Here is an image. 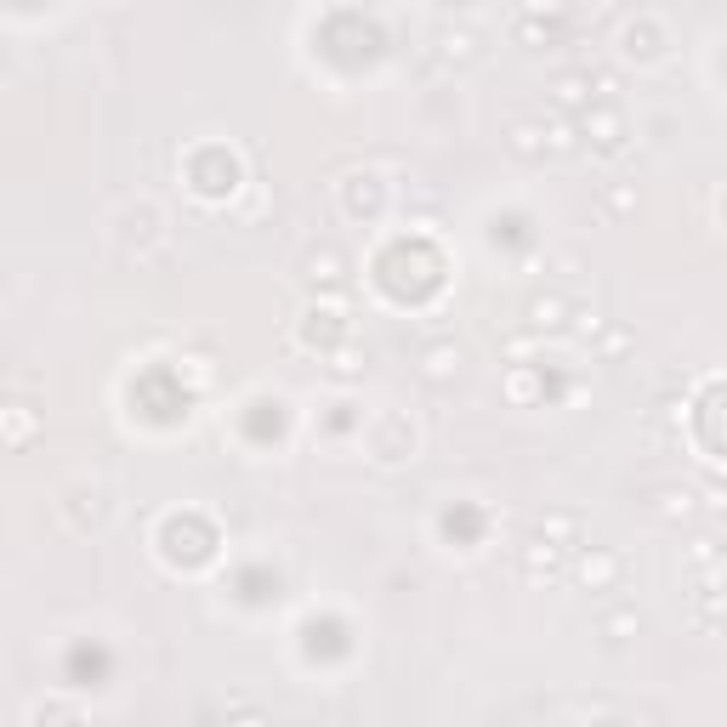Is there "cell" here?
<instances>
[{"instance_id": "6da1fadb", "label": "cell", "mask_w": 727, "mask_h": 727, "mask_svg": "<svg viewBox=\"0 0 727 727\" xmlns=\"http://www.w3.org/2000/svg\"><path fill=\"white\" fill-rule=\"evenodd\" d=\"M370 455L381 466L409 461V455H415V421H409V415H398V409L375 415V421H370Z\"/></svg>"}, {"instance_id": "7a4b0ae2", "label": "cell", "mask_w": 727, "mask_h": 727, "mask_svg": "<svg viewBox=\"0 0 727 727\" xmlns=\"http://www.w3.org/2000/svg\"><path fill=\"white\" fill-rule=\"evenodd\" d=\"M580 137H586L597 154H620L625 148V114L614 103H591L586 114H580Z\"/></svg>"}, {"instance_id": "3957f363", "label": "cell", "mask_w": 727, "mask_h": 727, "mask_svg": "<svg viewBox=\"0 0 727 727\" xmlns=\"http://www.w3.org/2000/svg\"><path fill=\"white\" fill-rule=\"evenodd\" d=\"M551 103L568 108V114H586L591 108V74L586 69H563L551 80Z\"/></svg>"}, {"instance_id": "277c9868", "label": "cell", "mask_w": 727, "mask_h": 727, "mask_svg": "<svg viewBox=\"0 0 727 727\" xmlns=\"http://www.w3.org/2000/svg\"><path fill=\"white\" fill-rule=\"evenodd\" d=\"M540 540L568 557V551H580V540H586V523H580L574 512H546L540 517Z\"/></svg>"}, {"instance_id": "5b68a950", "label": "cell", "mask_w": 727, "mask_h": 727, "mask_svg": "<svg viewBox=\"0 0 727 727\" xmlns=\"http://www.w3.org/2000/svg\"><path fill=\"white\" fill-rule=\"evenodd\" d=\"M302 273H307V284H341L347 279V256H341L336 245H324V250H307V262H302Z\"/></svg>"}, {"instance_id": "8992f818", "label": "cell", "mask_w": 727, "mask_h": 727, "mask_svg": "<svg viewBox=\"0 0 727 727\" xmlns=\"http://www.w3.org/2000/svg\"><path fill=\"white\" fill-rule=\"evenodd\" d=\"M580 580H586L591 591L614 586V580H620V557H614V551H586V557H580Z\"/></svg>"}, {"instance_id": "52a82bcc", "label": "cell", "mask_w": 727, "mask_h": 727, "mask_svg": "<svg viewBox=\"0 0 727 727\" xmlns=\"http://www.w3.org/2000/svg\"><path fill=\"white\" fill-rule=\"evenodd\" d=\"M659 46H665V35H659L654 18H642V23L625 29V57H642V63H648V57H659Z\"/></svg>"}, {"instance_id": "ba28073f", "label": "cell", "mask_w": 727, "mask_h": 727, "mask_svg": "<svg viewBox=\"0 0 727 727\" xmlns=\"http://www.w3.org/2000/svg\"><path fill=\"white\" fill-rule=\"evenodd\" d=\"M421 370H426V381H449V375L461 370V347H455V341L426 347V353H421Z\"/></svg>"}, {"instance_id": "9c48e42d", "label": "cell", "mask_w": 727, "mask_h": 727, "mask_svg": "<svg viewBox=\"0 0 727 727\" xmlns=\"http://www.w3.org/2000/svg\"><path fill=\"white\" fill-rule=\"evenodd\" d=\"M438 57L444 63H472L478 57V35L472 29H438Z\"/></svg>"}, {"instance_id": "30bf717a", "label": "cell", "mask_w": 727, "mask_h": 727, "mask_svg": "<svg viewBox=\"0 0 727 727\" xmlns=\"http://www.w3.org/2000/svg\"><path fill=\"white\" fill-rule=\"evenodd\" d=\"M563 324H568L563 296H534L529 302V330H563Z\"/></svg>"}, {"instance_id": "8fae6325", "label": "cell", "mask_w": 727, "mask_h": 727, "mask_svg": "<svg viewBox=\"0 0 727 727\" xmlns=\"http://www.w3.org/2000/svg\"><path fill=\"white\" fill-rule=\"evenodd\" d=\"M557 568H563V551L557 546H546V540H534L529 551H523V574H529V580H540V574H557Z\"/></svg>"}, {"instance_id": "7c38bea8", "label": "cell", "mask_w": 727, "mask_h": 727, "mask_svg": "<svg viewBox=\"0 0 727 727\" xmlns=\"http://www.w3.org/2000/svg\"><path fill=\"white\" fill-rule=\"evenodd\" d=\"M23 438H35V415L23 404H12L6 415H0V444H23Z\"/></svg>"}, {"instance_id": "4fadbf2b", "label": "cell", "mask_w": 727, "mask_h": 727, "mask_svg": "<svg viewBox=\"0 0 727 727\" xmlns=\"http://www.w3.org/2000/svg\"><path fill=\"white\" fill-rule=\"evenodd\" d=\"M512 154H517V160H546L540 125H529V120H517V125H512Z\"/></svg>"}, {"instance_id": "5bb4252c", "label": "cell", "mask_w": 727, "mask_h": 727, "mask_svg": "<svg viewBox=\"0 0 727 727\" xmlns=\"http://www.w3.org/2000/svg\"><path fill=\"white\" fill-rule=\"evenodd\" d=\"M637 625H642L637 608H614V614H603V637L608 642H625V637H637Z\"/></svg>"}, {"instance_id": "9a60e30c", "label": "cell", "mask_w": 727, "mask_h": 727, "mask_svg": "<svg viewBox=\"0 0 727 727\" xmlns=\"http://www.w3.org/2000/svg\"><path fill=\"white\" fill-rule=\"evenodd\" d=\"M659 512L665 517H693V495L688 489H665V495H659Z\"/></svg>"}, {"instance_id": "2e32d148", "label": "cell", "mask_w": 727, "mask_h": 727, "mask_svg": "<svg viewBox=\"0 0 727 727\" xmlns=\"http://www.w3.org/2000/svg\"><path fill=\"white\" fill-rule=\"evenodd\" d=\"M358 370H364V358H358L353 347H341V353H336V364H330V375H341V381H353Z\"/></svg>"}, {"instance_id": "e0dca14e", "label": "cell", "mask_w": 727, "mask_h": 727, "mask_svg": "<svg viewBox=\"0 0 727 727\" xmlns=\"http://www.w3.org/2000/svg\"><path fill=\"white\" fill-rule=\"evenodd\" d=\"M506 392H512L517 404H523V398H529V392H534V381H529V375H523V370H517L512 381H506Z\"/></svg>"}, {"instance_id": "ac0fdd59", "label": "cell", "mask_w": 727, "mask_h": 727, "mask_svg": "<svg viewBox=\"0 0 727 727\" xmlns=\"http://www.w3.org/2000/svg\"><path fill=\"white\" fill-rule=\"evenodd\" d=\"M239 727H262V716H245V722H239Z\"/></svg>"}]
</instances>
